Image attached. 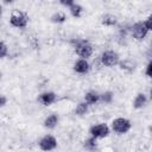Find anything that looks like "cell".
<instances>
[{
	"mask_svg": "<svg viewBox=\"0 0 152 152\" xmlns=\"http://www.w3.org/2000/svg\"><path fill=\"white\" fill-rule=\"evenodd\" d=\"M75 44V51L76 53L82 58V59H87L88 57L91 56L93 53V45L86 40V39H77L72 42Z\"/></svg>",
	"mask_w": 152,
	"mask_h": 152,
	"instance_id": "1",
	"label": "cell"
},
{
	"mask_svg": "<svg viewBox=\"0 0 152 152\" xmlns=\"http://www.w3.org/2000/svg\"><path fill=\"white\" fill-rule=\"evenodd\" d=\"M10 23L14 27L24 28L27 26L28 17L26 15V13H24L21 11H13L11 14V18H10Z\"/></svg>",
	"mask_w": 152,
	"mask_h": 152,
	"instance_id": "2",
	"label": "cell"
},
{
	"mask_svg": "<svg viewBox=\"0 0 152 152\" xmlns=\"http://www.w3.org/2000/svg\"><path fill=\"white\" fill-rule=\"evenodd\" d=\"M131 127H132L131 121L127 120V119H125V118H116L112 122V128L118 134H125V133H127L131 129Z\"/></svg>",
	"mask_w": 152,
	"mask_h": 152,
	"instance_id": "3",
	"label": "cell"
},
{
	"mask_svg": "<svg viewBox=\"0 0 152 152\" xmlns=\"http://www.w3.org/2000/svg\"><path fill=\"white\" fill-rule=\"evenodd\" d=\"M89 133L95 139H102L109 134V128L106 124H97V125H94L90 127Z\"/></svg>",
	"mask_w": 152,
	"mask_h": 152,
	"instance_id": "4",
	"label": "cell"
},
{
	"mask_svg": "<svg viewBox=\"0 0 152 152\" xmlns=\"http://www.w3.org/2000/svg\"><path fill=\"white\" fill-rule=\"evenodd\" d=\"M101 63L106 66H114L119 63V55L115 52V51H112V50H108V51H104L101 57Z\"/></svg>",
	"mask_w": 152,
	"mask_h": 152,
	"instance_id": "5",
	"label": "cell"
},
{
	"mask_svg": "<svg viewBox=\"0 0 152 152\" xmlns=\"http://www.w3.org/2000/svg\"><path fill=\"white\" fill-rule=\"evenodd\" d=\"M148 30L145 27L144 23H135L132 26V34L137 40H142L147 36Z\"/></svg>",
	"mask_w": 152,
	"mask_h": 152,
	"instance_id": "6",
	"label": "cell"
},
{
	"mask_svg": "<svg viewBox=\"0 0 152 152\" xmlns=\"http://www.w3.org/2000/svg\"><path fill=\"white\" fill-rule=\"evenodd\" d=\"M57 146V140L52 135H45L39 140V147L43 151H51L56 148Z\"/></svg>",
	"mask_w": 152,
	"mask_h": 152,
	"instance_id": "7",
	"label": "cell"
},
{
	"mask_svg": "<svg viewBox=\"0 0 152 152\" xmlns=\"http://www.w3.org/2000/svg\"><path fill=\"white\" fill-rule=\"evenodd\" d=\"M61 4L69 8V11H70L72 17H75V18H80L81 17V14L83 12V7L80 4L74 2V1H61Z\"/></svg>",
	"mask_w": 152,
	"mask_h": 152,
	"instance_id": "8",
	"label": "cell"
},
{
	"mask_svg": "<svg viewBox=\"0 0 152 152\" xmlns=\"http://www.w3.org/2000/svg\"><path fill=\"white\" fill-rule=\"evenodd\" d=\"M56 94L53 91H45V93H42L38 97V101L43 104V106H50L55 101H56Z\"/></svg>",
	"mask_w": 152,
	"mask_h": 152,
	"instance_id": "9",
	"label": "cell"
},
{
	"mask_svg": "<svg viewBox=\"0 0 152 152\" xmlns=\"http://www.w3.org/2000/svg\"><path fill=\"white\" fill-rule=\"evenodd\" d=\"M74 70L77 72V74H87L89 70H90V65L89 63L87 62V59H78L75 62L74 64Z\"/></svg>",
	"mask_w": 152,
	"mask_h": 152,
	"instance_id": "10",
	"label": "cell"
},
{
	"mask_svg": "<svg viewBox=\"0 0 152 152\" xmlns=\"http://www.w3.org/2000/svg\"><path fill=\"white\" fill-rule=\"evenodd\" d=\"M100 100V94L94 91V90H90L88 91L86 95H84V102L89 106V104H95L97 101Z\"/></svg>",
	"mask_w": 152,
	"mask_h": 152,
	"instance_id": "11",
	"label": "cell"
},
{
	"mask_svg": "<svg viewBox=\"0 0 152 152\" xmlns=\"http://www.w3.org/2000/svg\"><path fill=\"white\" fill-rule=\"evenodd\" d=\"M146 102H147L146 95H145L144 93H139V94L135 96L134 101H133V107H134L135 109H140V108H142V107L146 104Z\"/></svg>",
	"mask_w": 152,
	"mask_h": 152,
	"instance_id": "12",
	"label": "cell"
},
{
	"mask_svg": "<svg viewBox=\"0 0 152 152\" xmlns=\"http://www.w3.org/2000/svg\"><path fill=\"white\" fill-rule=\"evenodd\" d=\"M58 124V116L57 114H51L44 120V126L46 128H55Z\"/></svg>",
	"mask_w": 152,
	"mask_h": 152,
	"instance_id": "13",
	"label": "cell"
},
{
	"mask_svg": "<svg viewBox=\"0 0 152 152\" xmlns=\"http://www.w3.org/2000/svg\"><path fill=\"white\" fill-rule=\"evenodd\" d=\"M102 24L103 25H106V26H114V25H116V17H114V15H112V14H106V15H103L102 17Z\"/></svg>",
	"mask_w": 152,
	"mask_h": 152,
	"instance_id": "14",
	"label": "cell"
},
{
	"mask_svg": "<svg viewBox=\"0 0 152 152\" xmlns=\"http://www.w3.org/2000/svg\"><path fill=\"white\" fill-rule=\"evenodd\" d=\"M96 146H97V144H96V139L95 138H89V139H87L86 141H84V147L88 150V151H94V150H96Z\"/></svg>",
	"mask_w": 152,
	"mask_h": 152,
	"instance_id": "15",
	"label": "cell"
},
{
	"mask_svg": "<svg viewBox=\"0 0 152 152\" xmlns=\"http://www.w3.org/2000/svg\"><path fill=\"white\" fill-rule=\"evenodd\" d=\"M88 112V104L86 102H80L75 109V113L77 115H84Z\"/></svg>",
	"mask_w": 152,
	"mask_h": 152,
	"instance_id": "16",
	"label": "cell"
},
{
	"mask_svg": "<svg viewBox=\"0 0 152 152\" xmlns=\"http://www.w3.org/2000/svg\"><path fill=\"white\" fill-rule=\"evenodd\" d=\"M65 19H66L65 14H64V13H61V12H59V13H56V14H53V15L51 17V20H52L53 23H57V24L64 23Z\"/></svg>",
	"mask_w": 152,
	"mask_h": 152,
	"instance_id": "17",
	"label": "cell"
},
{
	"mask_svg": "<svg viewBox=\"0 0 152 152\" xmlns=\"http://www.w3.org/2000/svg\"><path fill=\"white\" fill-rule=\"evenodd\" d=\"M100 100L103 101L104 103H110L113 100V93L112 91H104L103 94L100 95Z\"/></svg>",
	"mask_w": 152,
	"mask_h": 152,
	"instance_id": "18",
	"label": "cell"
},
{
	"mask_svg": "<svg viewBox=\"0 0 152 152\" xmlns=\"http://www.w3.org/2000/svg\"><path fill=\"white\" fill-rule=\"evenodd\" d=\"M8 52V49H7V45L2 42H0V58H4Z\"/></svg>",
	"mask_w": 152,
	"mask_h": 152,
	"instance_id": "19",
	"label": "cell"
},
{
	"mask_svg": "<svg viewBox=\"0 0 152 152\" xmlns=\"http://www.w3.org/2000/svg\"><path fill=\"white\" fill-rule=\"evenodd\" d=\"M142 23H144L145 27H146V28L150 31V30H151V17H148V18H147L145 21H142Z\"/></svg>",
	"mask_w": 152,
	"mask_h": 152,
	"instance_id": "20",
	"label": "cell"
},
{
	"mask_svg": "<svg viewBox=\"0 0 152 152\" xmlns=\"http://www.w3.org/2000/svg\"><path fill=\"white\" fill-rule=\"evenodd\" d=\"M151 68H152V63L148 62V64L146 66V76L147 77H151Z\"/></svg>",
	"mask_w": 152,
	"mask_h": 152,
	"instance_id": "21",
	"label": "cell"
},
{
	"mask_svg": "<svg viewBox=\"0 0 152 152\" xmlns=\"http://www.w3.org/2000/svg\"><path fill=\"white\" fill-rule=\"evenodd\" d=\"M6 103V99L4 96H0V107H2Z\"/></svg>",
	"mask_w": 152,
	"mask_h": 152,
	"instance_id": "22",
	"label": "cell"
},
{
	"mask_svg": "<svg viewBox=\"0 0 152 152\" xmlns=\"http://www.w3.org/2000/svg\"><path fill=\"white\" fill-rule=\"evenodd\" d=\"M1 15H2V7L0 6V17H1Z\"/></svg>",
	"mask_w": 152,
	"mask_h": 152,
	"instance_id": "23",
	"label": "cell"
},
{
	"mask_svg": "<svg viewBox=\"0 0 152 152\" xmlns=\"http://www.w3.org/2000/svg\"><path fill=\"white\" fill-rule=\"evenodd\" d=\"M0 80H1V72H0Z\"/></svg>",
	"mask_w": 152,
	"mask_h": 152,
	"instance_id": "24",
	"label": "cell"
}]
</instances>
